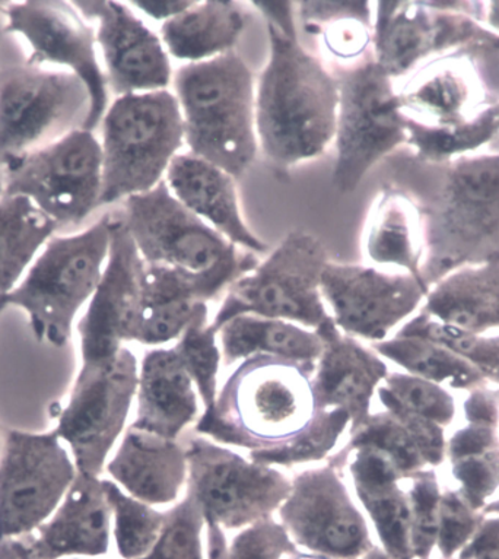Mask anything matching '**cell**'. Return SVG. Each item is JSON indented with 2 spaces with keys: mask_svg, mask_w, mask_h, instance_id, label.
<instances>
[{
  "mask_svg": "<svg viewBox=\"0 0 499 559\" xmlns=\"http://www.w3.org/2000/svg\"><path fill=\"white\" fill-rule=\"evenodd\" d=\"M316 364L272 355L241 361L203 411L193 432L247 450L251 462L294 467L330 457L351 426L341 409L317 402Z\"/></svg>",
  "mask_w": 499,
  "mask_h": 559,
  "instance_id": "obj_1",
  "label": "cell"
},
{
  "mask_svg": "<svg viewBox=\"0 0 499 559\" xmlns=\"http://www.w3.org/2000/svg\"><path fill=\"white\" fill-rule=\"evenodd\" d=\"M269 60L256 85L259 146L275 166L321 157L335 139L340 86L298 38L268 24Z\"/></svg>",
  "mask_w": 499,
  "mask_h": 559,
  "instance_id": "obj_2",
  "label": "cell"
},
{
  "mask_svg": "<svg viewBox=\"0 0 499 559\" xmlns=\"http://www.w3.org/2000/svg\"><path fill=\"white\" fill-rule=\"evenodd\" d=\"M423 164L433 186L412 194L424 214L420 281L429 289L455 269L499 258V155L482 151Z\"/></svg>",
  "mask_w": 499,
  "mask_h": 559,
  "instance_id": "obj_3",
  "label": "cell"
},
{
  "mask_svg": "<svg viewBox=\"0 0 499 559\" xmlns=\"http://www.w3.org/2000/svg\"><path fill=\"white\" fill-rule=\"evenodd\" d=\"M190 154L240 179L259 150L253 72L236 50L175 73Z\"/></svg>",
  "mask_w": 499,
  "mask_h": 559,
  "instance_id": "obj_4",
  "label": "cell"
},
{
  "mask_svg": "<svg viewBox=\"0 0 499 559\" xmlns=\"http://www.w3.org/2000/svg\"><path fill=\"white\" fill-rule=\"evenodd\" d=\"M110 242V215L84 231L51 238L21 283L0 296V311L24 310L37 341L62 348L78 313L98 288Z\"/></svg>",
  "mask_w": 499,
  "mask_h": 559,
  "instance_id": "obj_5",
  "label": "cell"
},
{
  "mask_svg": "<svg viewBox=\"0 0 499 559\" xmlns=\"http://www.w3.org/2000/svg\"><path fill=\"white\" fill-rule=\"evenodd\" d=\"M103 193L99 206L150 192L164 180L185 144L176 94L168 90L126 94L102 120Z\"/></svg>",
  "mask_w": 499,
  "mask_h": 559,
  "instance_id": "obj_6",
  "label": "cell"
},
{
  "mask_svg": "<svg viewBox=\"0 0 499 559\" xmlns=\"http://www.w3.org/2000/svg\"><path fill=\"white\" fill-rule=\"evenodd\" d=\"M372 7V59L394 82L454 51H499L498 34L482 24L484 2H376Z\"/></svg>",
  "mask_w": 499,
  "mask_h": 559,
  "instance_id": "obj_7",
  "label": "cell"
},
{
  "mask_svg": "<svg viewBox=\"0 0 499 559\" xmlns=\"http://www.w3.org/2000/svg\"><path fill=\"white\" fill-rule=\"evenodd\" d=\"M329 262L323 242L311 233L288 234L253 271L229 285L211 326L218 333L229 320L251 314L316 331L330 318L320 292Z\"/></svg>",
  "mask_w": 499,
  "mask_h": 559,
  "instance_id": "obj_8",
  "label": "cell"
},
{
  "mask_svg": "<svg viewBox=\"0 0 499 559\" xmlns=\"http://www.w3.org/2000/svg\"><path fill=\"white\" fill-rule=\"evenodd\" d=\"M123 223L146 264L194 276L224 273L237 281L260 263L181 205L165 180L126 199Z\"/></svg>",
  "mask_w": 499,
  "mask_h": 559,
  "instance_id": "obj_9",
  "label": "cell"
},
{
  "mask_svg": "<svg viewBox=\"0 0 499 559\" xmlns=\"http://www.w3.org/2000/svg\"><path fill=\"white\" fill-rule=\"evenodd\" d=\"M340 107L333 185L353 193L367 173L406 145V117L399 106L396 82L370 58L336 72Z\"/></svg>",
  "mask_w": 499,
  "mask_h": 559,
  "instance_id": "obj_10",
  "label": "cell"
},
{
  "mask_svg": "<svg viewBox=\"0 0 499 559\" xmlns=\"http://www.w3.org/2000/svg\"><path fill=\"white\" fill-rule=\"evenodd\" d=\"M5 193L28 198L59 229L78 227L103 193V150L94 132L75 129L2 167Z\"/></svg>",
  "mask_w": 499,
  "mask_h": 559,
  "instance_id": "obj_11",
  "label": "cell"
},
{
  "mask_svg": "<svg viewBox=\"0 0 499 559\" xmlns=\"http://www.w3.org/2000/svg\"><path fill=\"white\" fill-rule=\"evenodd\" d=\"M138 380L136 355L126 346L110 361L81 364L55 428L81 475L102 478L124 435Z\"/></svg>",
  "mask_w": 499,
  "mask_h": 559,
  "instance_id": "obj_12",
  "label": "cell"
},
{
  "mask_svg": "<svg viewBox=\"0 0 499 559\" xmlns=\"http://www.w3.org/2000/svg\"><path fill=\"white\" fill-rule=\"evenodd\" d=\"M188 454V492L206 522L224 532L273 519L290 491V478L189 430L180 437Z\"/></svg>",
  "mask_w": 499,
  "mask_h": 559,
  "instance_id": "obj_13",
  "label": "cell"
},
{
  "mask_svg": "<svg viewBox=\"0 0 499 559\" xmlns=\"http://www.w3.org/2000/svg\"><path fill=\"white\" fill-rule=\"evenodd\" d=\"M90 95L80 78L36 64L0 68V168L84 128Z\"/></svg>",
  "mask_w": 499,
  "mask_h": 559,
  "instance_id": "obj_14",
  "label": "cell"
},
{
  "mask_svg": "<svg viewBox=\"0 0 499 559\" xmlns=\"http://www.w3.org/2000/svg\"><path fill=\"white\" fill-rule=\"evenodd\" d=\"M80 475L56 431L5 432L0 453V542L23 539L45 524Z\"/></svg>",
  "mask_w": 499,
  "mask_h": 559,
  "instance_id": "obj_15",
  "label": "cell"
},
{
  "mask_svg": "<svg viewBox=\"0 0 499 559\" xmlns=\"http://www.w3.org/2000/svg\"><path fill=\"white\" fill-rule=\"evenodd\" d=\"M340 467L325 462L290 478L277 522L301 552L357 559L376 548L366 515L355 506Z\"/></svg>",
  "mask_w": 499,
  "mask_h": 559,
  "instance_id": "obj_16",
  "label": "cell"
},
{
  "mask_svg": "<svg viewBox=\"0 0 499 559\" xmlns=\"http://www.w3.org/2000/svg\"><path fill=\"white\" fill-rule=\"evenodd\" d=\"M320 292L342 332L377 344L423 309L428 288L409 273L330 260Z\"/></svg>",
  "mask_w": 499,
  "mask_h": 559,
  "instance_id": "obj_17",
  "label": "cell"
},
{
  "mask_svg": "<svg viewBox=\"0 0 499 559\" xmlns=\"http://www.w3.org/2000/svg\"><path fill=\"white\" fill-rule=\"evenodd\" d=\"M7 33L23 37L28 63L60 67L80 78L90 95L84 128L94 132L108 108L107 75L98 62L97 37L72 2L34 0L7 3Z\"/></svg>",
  "mask_w": 499,
  "mask_h": 559,
  "instance_id": "obj_18",
  "label": "cell"
},
{
  "mask_svg": "<svg viewBox=\"0 0 499 559\" xmlns=\"http://www.w3.org/2000/svg\"><path fill=\"white\" fill-rule=\"evenodd\" d=\"M143 272L139 254L123 219L111 216L110 253L102 281L78 322L81 364L115 358L126 342H136L141 326Z\"/></svg>",
  "mask_w": 499,
  "mask_h": 559,
  "instance_id": "obj_19",
  "label": "cell"
},
{
  "mask_svg": "<svg viewBox=\"0 0 499 559\" xmlns=\"http://www.w3.org/2000/svg\"><path fill=\"white\" fill-rule=\"evenodd\" d=\"M86 21H97V45L106 63L107 84L117 97L167 90L173 69L167 50L124 3L72 2Z\"/></svg>",
  "mask_w": 499,
  "mask_h": 559,
  "instance_id": "obj_20",
  "label": "cell"
},
{
  "mask_svg": "<svg viewBox=\"0 0 499 559\" xmlns=\"http://www.w3.org/2000/svg\"><path fill=\"white\" fill-rule=\"evenodd\" d=\"M473 51L433 59L406 78L397 90L403 116L437 129L459 128L488 107L490 97Z\"/></svg>",
  "mask_w": 499,
  "mask_h": 559,
  "instance_id": "obj_21",
  "label": "cell"
},
{
  "mask_svg": "<svg viewBox=\"0 0 499 559\" xmlns=\"http://www.w3.org/2000/svg\"><path fill=\"white\" fill-rule=\"evenodd\" d=\"M15 542L37 559L107 558L112 548V520L103 476L78 475L50 519Z\"/></svg>",
  "mask_w": 499,
  "mask_h": 559,
  "instance_id": "obj_22",
  "label": "cell"
},
{
  "mask_svg": "<svg viewBox=\"0 0 499 559\" xmlns=\"http://www.w3.org/2000/svg\"><path fill=\"white\" fill-rule=\"evenodd\" d=\"M316 332L323 344L312 376L317 402L324 409L345 411L353 432L371 415L372 397L389 376V366L375 349L342 332L332 318Z\"/></svg>",
  "mask_w": 499,
  "mask_h": 559,
  "instance_id": "obj_23",
  "label": "cell"
},
{
  "mask_svg": "<svg viewBox=\"0 0 499 559\" xmlns=\"http://www.w3.org/2000/svg\"><path fill=\"white\" fill-rule=\"evenodd\" d=\"M328 462L348 472L355 493L379 537L380 548L393 559H414L406 476L384 454L367 448L337 450L330 454Z\"/></svg>",
  "mask_w": 499,
  "mask_h": 559,
  "instance_id": "obj_24",
  "label": "cell"
},
{
  "mask_svg": "<svg viewBox=\"0 0 499 559\" xmlns=\"http://www.w3.org/2000/svg\"><path fill=\"white\" fill-rule=\"evenodd\" d=\"M104 472L126 493L145 504H173L188 487V454L181 440L129 426Z\"/></svg>",
  "mask_w": 499,
  "mask_h": 559,
  "instance_id": "obj_25",
  "label": "cell"
},
{
  "mask_svg": "<svg viewBox=\"0 0 499 559\" xmlns=\"http://www.w3.org/2000/svg\"><path fill=\"white\" fill-rule=\"evenodd\" d=\"M233 283L236 280L224 273L194 276L145 263L138 344L158 346L179 340L198 311Z\"/></svg>",
  "mask_w": 499,
  "mask_h": 559,
  "instance_id": "obj_26",
  "label": "cell"
},
{
  "mask_svg": "<svg viewBox=\"0 0 499 559\" xmlns=\"http://www.w3.org/2000/svg\"><path fill=\"white\" fill-rule=\"evenodd\" d=\"M164 180L181 205L238 249L256 255L268 253L266 242L256 237L242 218L236 179L223 168L192 154H179Z\"/></svg>",
  "mask_w": 499,
  "mask_h": 559,
  "instance_id": "obj_27",
  "label": "cell"
},
{
  "mask_svg": "<svg viewBox=\"0 0 499 559\" xmlns=\"http://www.w3.org/2000/svg\"><path fill=\"white\" fill-rule=\"evenodd\" d=\"M138 409L130 427L180 440L199 419L198 390L175 346L151 349L139 364Z\"/></svg>",
  "mask_w": 499,
  "mask_h": 559,
  "instance_id": "obj_28",
  "label": "cell"
},
{
  "mask_svg": "<svg viewBox=\"0 0 499 559\" xmlns=\"http://www.w3.org/2000/svg\"><path fill=\"white\" fill-rule=\"evenodd\" d=\"M420 311L472 335L499 332V258L442 277L428 289Z\"/></svg>",
  "mask_w": 499,
  "mask_h": 559,
  "instance_id": "obj_29",
  "label": "cell"
},
{
  "mask_svg": "<svg viewBox=\"0 0 499 559\" xmlns=\"http://www.w3.org/2000/svg\"><path fill=\"white\" fill-rule=\"evenodd\" d=\"M425 250L427 237L418 201L407 190L388 186L368 215L364 236L367 258L376 266L397 269L420 281Z\"/></svg>",
  "mask_w": 499,
  "mask_h": 559,
  "instance_id": "obj_30",
  "label": "cell"
},
{
  "mask_svg": "<svg viewBox=\"0 0 499 559\" xmlns=\"http://www.w3.org/2000/svg\"><path fill=\"white\" fill-rule=\"evenodd\" d=\"M367 448L384 454L403 476L438 469L445 463V428L399 409H384L368 416L349 432L345 450Z\"/></svg>",
  "mask_w": 499,
  "mask_h": 559,
  "instance_id": "obj_31",
  "label": "cell"
},
{
  "mask_svg": "<svg viewBox=\"0 0 499 559\" xmlns=\"http://www.w3.org/2000/svg\"><path fill=\"white\" fill-rule=\"evenodd\" d=\"M246 19L231 0H205L161 27V41L173 58L205 62L233 51L245 32Z\"/></svg>",
  "mask_w": 499,
  "mask_h": 559,
  "instance_id": "obj_32",
  "label": "cell"
},
{
  "mask_svg": "<svg viewBox=\"0 0 499 559\" xmlns=\"http://www.w3.org/2000/svg\"><path fill=\"white\" fill-rule=\"evenodd\" d=\"M225 367L254 355H272L293 361L317 364L323 344L316 331L285 320L238 316L218 331Z\"/></svg>",
  "mask_w": 499,
  "mask_h": 559,
  "instance_id": "obj_33",
  "label": "cell"
},
{
  "mask_svg": "<svg viewBox=\"0 0 499 559\" xmlns=\"http://www.w3.org/2000/svg\"><path fill=\"white\" fill-rule=\"evenodd\" d=\"M58 229L28 198H0V296L21 283Z\"/></svg>",
  "mask_w": 499,
  "mask_h": 559,
  "instance_id": "obj_34",
  "label": "cell"
},
{
  "mask_svg": "<svg viewBox=\"0 0 499 559\" xmlns=\"http://www.w3.org/2000/svg\"><path fill=\"white\" fill-rule=\"evenodd\" d=\"M304 32L321 37L330 58L354 67L372 58L371 2H299Z\"/></svg>",
  "mask_w": 499,
  "mask_h": 559,
  "instance_id": "obj_35",
  "label": "cell"
},
{
  "mask_svg": "<svg viewBox=\"0 0 499 559\" xmlns=\"http://www.w3.org/2000/svg\"><path fill=\"white\" fill-rule=\"evenodd\" d=\"M371 348L407 374L432 381L450 392L467 393L488 385L468 359L427 337L396 332L389 340L371 344Z\"/></svg>",
  "mask_w": 499,
  "mask_h": 559,
  "instance_id": "obj_36",
  "label": "cell"
},
{
  "mask_svg": "<svg viewBox=\"0 0 499 559\" xmlns=\"http://www.w3.org/2000/svg\"><path fill=\"white\" fill-rule=\"evenodd\" d=\"M406 145L419 163L440 164L482 153L499 134V102L489 104L479 115L454 129L429 128L406 117Z\"/></svg>",
  "mask_w": 499,
  "mask_h": 559,
  "instance_id": "obj_37",
  "label": "cell"
},
{
  "mask_svg": "<svg viewBox=\"0 0 499 559\" xmlns=\"http://www.w3.org/2000/svg\"><path fill=\"white\" fill-rule=\"evenodd\" d=\"M112 520V546L119 559H142L154 549L163 532L167 511L130 497L111 479L103 478Z\"/></svg>",
  "mask_w": 499,
  "mask_h": 559,
  "instance_id": "obj_38",
  "label": "cell"
},
{
  "mask_svg": "<svg viewBox=\"0 0 499 559\" xmlns=\"http://www.w3.org/2000/svg\"><path fill=\"white\" fill-rule=\"evenodd\" d=\"M376 394L384 409L409 412L442 428L450 427L458 416L453 392L407 372H389Z\"/></svg>",
  "mask_w": 499,
  "mask_h": 559,
  "instance_id": "obj_39",
  "label": "cell"
},
{
  "mask_svg": "<svg viewBox=\"0 0 499 559\" xmlns=\"http://www.w3.org/2000/svg\"><path fill=\"white\" fill-rule=\"evenodd\" d=\"M397 332L427 337L462 355L479 370L486 384L499 393V332L472 335L437 322L420 310Z\"/></svg>",
  "mask_w": 499,
  "mask_h": 559,
  "instance_id": "obj_40",
  "label": "cell"
},
{
  "mask_svg": "<svg viewBox=\"0 0 499 559\" xmlns=\"http://www.w3.org/2000/svg\"><path fill=\"white\" fill-rule=\"evenodd\" d=\"M216 337L218 333L211 326L206 305L198 311L175 346L192 377L205 409L214 405L218 394V372L223 354L216 344Z\"/></svg>",
  "mask_w": 499,
  "mask_h": 559,
  "instance_id": "obj_41",
  "label": "cell"
},
{
  "mask_svg": "<svg viewBox=\"0 0 499 559\" xmlns=\"http://www.w3.org/2000/svg\"><path fill=\"white\" fill-rule=\"evenodd\" d=\"M299 549L275 519L238 531L231 540L221 532L206 537L205 559H290Z\"/></svg>",
  "mask_w": 499,
  "mask_h": 559,
  "instance_id": "obj_42",
  "label": "cell"
},
{
  "mask_svg": "<svg viewBox=\"0 0 499 559\" xmlns=\"http://www.w3.org/2000/svg\"><path fill=\"white\" fill-rule=\"evenodd\" d=\"M206 520L201 506L186 493L167 511L163 532L154 549L142 559H205Z\"/></svg>",
  "mask_w": 499,
  "mask_h": 559,
  "instance_id": "obj_43",
  "label": "cell"
},
{
  "mask_svg": "<svg viewBox=\"0 0 499 559\" xmlns=\"http://www.w3.org/2000/svg\"><path fill=\"white\" fill-rule=\"evenodd\" d=\"M411 502V544L414 559H432L438 533V510L442 483L437 469H425L406 476Z\"/></svg>",
  "mask_w": 499,
  "mask_h": 559,
  "instance_id": "obj_44",
  "label": "cell"
},
{
  "mask_svg": "<svg viewBox=\"0 0 499 559\" xmlns=\"http://www.w3.org/2000/svg\"><path fill=\"white\" fill-rule=\"evenodd\" d=\"M485 514L472 509L453 485L442 484L436 552L440 559H455L475 535Z\"/></svg>",
  "mask_w": 499,
  "mask_h": 559,
  "instance_id": "obj_45",
  "label": "cell"
},
{
  "mask_svg": "<svg viewBox=\"0 0 499 559\" xmlns=\"http://www.w3.org/2000/svg\"><path fill=\"white\" fill-rule=\"evenodd\" d=\"M455 559H499V515H485L475 535Z\"/></svg>",
  "mask_w": 499,
  "mask_h": 559,
  "instance_id": "obj_46",
  "label": "cell"
},
{
  "mask_svg": "<svg viewBox=\"0 0 499 559\" xmlns=\"http://www.w3.org/2000/svg\"><path fill=\"white\" fill-rule=\"evenodd\" d=\"M266 19L269 25L280 29L290 38H298L297 24H295V3L293 2H253Z\"/></svg>",
  "mask_w": 499,
  "mask_h": 559,
  "instance_id": "obj_47",
  "label": "cell"
},
{
  "mask_svg": "<svg viewBox=\"0 0 499 559\" xmlns=\"http://www.w3.org/2000/svg\"><path fill=\"white\" fill-rule=\"evenodd\" d=\"M197 3V0H141V2H130L129 5L138 8L143 14L152 20L165 21L175 19L183 14Z\"/></svg>",
  "mask_w": 499,
  "mask_h": 559,
  "instance_id": "obj_48",
  "label": "cell"
},
{
  "mask_svg": "<svg viewBox=\"0 0 499 559\" xmlns=\"http://www.w3.org/2000/svg\"><path fill=\"white\" fill-rule=\"evenodd\" d=\"M482 24L499 36V2H484Z\"/></svg>",
  "mask_w": 499,
  "mask_h": 559,
  "instance_id": "obj_49",
  "label": "cell"
},
{
  "mask_svg": "<svg viewBox=\"0 0 499 559\" xmlns=\"http://www.w3.org/2000/svg\"><path fill=\"white\" fill-rule=\"evenodd\" d=\"M0 559H21L14 542H0Z\"/></svg>",
  "mask_w": 499,
  "mask_h": 559,
  "instance_id": "obj_50",
  "label": "cell"
},
{
  "mask_svg": "<svg viewBox=\"0 0 499 559\" xmlns=\"http://www.w3.org/2000/svg\"><path fill=\"white\" fill-rule=\"evenodd\" d=\"M357 559H393V558H390L389 555L385 554L384 550L380 548V546H376V548L371 549L370 552L363 555V557H359Z\"/></svg>",
  "mask_w": 499,
  "mask_h": 559,
  "instance_id": "obj_51",
  "label": "cell"
},
{
  "mask_svg": "<svg viewBox=\"0 0 499 559\" xmlns=\"http://www.w3.org/2000/svg\"><path fill=\"white\" fill-rule=\"evenodd\" d=\"M482 513L485 515H499V496L494 501H490Z\"/></svg>",
  "mask_w": 499,
  "mask_h": 559,
  "instance_id": "obj_52",
  "label": "cell"
},
{
  "mask_svg": "<svg viewBox=\"0 0 499 559\" xmlns=\"http://www.w3.org/2000/svg\"><path fill=\"white\" fill-rule=\"evenodd\" d=\"M290 559H329V558L320 557V555L301 552V550H299V552L297 555H294V557Z\"/></svg>",
  "mask_w": 499,
  "mask_h": 559,
  "instance_id": "obj_53",
  "label": "cell"
},
{
  "mask_svg": "<svg viewBox=\"0 0 499 559\" xmlns=\"http://www.w3.org/2000/svg\"><path fill=\"white\" fill-rule=\"evenodd\" d=\"M12 542H14L16 549H19L21 559H37V558L32 557V555L25 552V550L23 548H21V546L19 544H16L15 540H12ZM69 559H88V558H69Z\"/></svg>",
  "mask_w": 499,
  "mask_h": 559,
  "instance_id": "obj_54",
  "label": "cell"
},
{
  "mask_svg": "<svg viewBox=\"0 0 499 559\" xmlns=\"http://www.w3.org/2000/svg\"><path fill=\"white\" fill-rule=\"evenodd\" d=\"M486 151H489V153L499 155V134L497 138H495V141L492 142V144H490L488 146V150H486Z\"/></svg>",
  "mask_w": 499,
  "mask_h": 559,
  "instance_id": "obj_55",
  "label": "cell"
},
{
  "mask_svg": "<svg viewBox=\"0 0 499 559\" xmlns=\"http://www.w3.org/2000/svg\"><path fill=\"white\" fill-rule=\"evenodd\" d=\"M5 193V175H3L2 168H0V198Z\"/></svg>",
  "mask_w": 499,
  "mask_h": 559,
  "instance_id": "obj_56",
  "label": "cell"
},
{
  "mask_svg": "<svg viewBox=\"0 0 499 559\" xmlns=\"http://www.w3.org/2000/svg\"><path fill=\"white\" fill-rule=\"evenodd\" d=\"M5 430H3L2 427H0V453H2L3 443H5Z\"/></svg>",
  "mask_w": 499,
  "mask_h": 559,
  "instance_id": "obj_57",
  "label": "cell"
}]
</instances>
